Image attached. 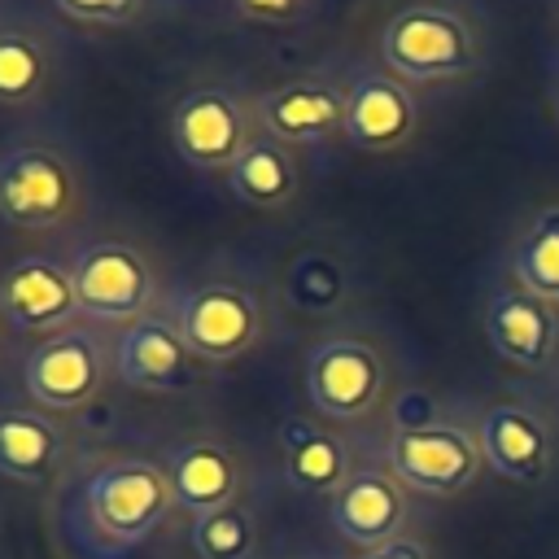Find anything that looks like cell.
Here are the masks:
<instances>
[{
  "instance_id": "obj_26",
  "label": "cell",
  "mask_w": 559,
  "mask_h": 559,
  "mask_svg": "<svg viewBox=\"0 0 559 559\" xmlns=\"http://www.w3.org/2000/svg\"><path fill=\"white\" fill-rule=\"evenodd\" d=\"M236 9L258 22H293L310 9V0H236Z\"/></svg>"
},
{
  "instance_id": "obj_17",
  "label": "cell",
  "mask_w": 559,
  "mask_h": 559,
  "mask_svg": "<svg viewBox=\"0 0 559 559\" xmlns=\"http://www.w3.org/2000/svg\"><path fill=\"white\" fill-rule=\"evenodd\" d=\"M480 459L515 485H537L550 467V432L546 424L524 406H489L480 419Z\"/></svg>"
},
{
  "instance_id": "obj_5",
  "label": "cell",
  "mask_w": 559,
  "mask_h": 559,
  "mask_svg": "<svg viewBox=\"0 0 559 559\" xmlns=\"http://www.w3.org/2000/svg\"><path fill=\"white\" fill-rule=\"evenodd\" d=\"M74 275V293H79V310L96 323H135L148 314L153 293H157V275L148 266V258L127 245V240H87L74 249L70 262Z\"/></svg>"
},
{
  "instance_id": "obj_22",
  "label": "cell",
  "mask_w": 559,
  "mask_h": 559,
  "mask_svg": "<svg viewBox=\"0 0 559 559\" xmlns=\"http://www.w3.org/2000/svg\"><path fill=\"white\" fill-rule=\"evenodd\" d=\"M515 275L528 293L559 301V205H546L515 245Z\"/></svg>"
},
{
  "instance_id": "obj_27",
  "label": "cell",
  "mask_w": 559,
  "mask_h": 559,
  "mask_svg": "<svg viewBox=\"0 0 559 559\" xmlns=\"http://www.w3.org/2000/svg\"><path fill=\"white\" fill-rule=\"evenodd\" d=\"M358 559H428V550L415 537H393V542H384L376 550H362Z\"/></svg>"
},
{
  "instance_id": "obj_19",
  "label": "cell",
  "mask_w": 559,
  "mask_h": 559,
  "mask_svg": "<svg viewBox=\"0 0 559 559\" xmlns=\"http://www.w3.org/2000/svg\"><path fill=\"white\" fill-rule=\"evenodd\" d=\"M280 454H284V480L301 493H336L349 480L345 441L314 419L288 415L280 424Z\"/></svg>"
},
{
  "instance_id": "obj_7",
  "label": "cell",
  "mask_w": 559,
  "mask_h": 559,
  "mask_svg": "<svg viewBox=\"0 0 559 559\" xmlns=\"http://www.w3.org/2000/svg\"><path fill=\"white\" fill-rule=\"evenodd\" d=\"M384 393V358L371 341L328 336L306 354V397L328 419H362Z\"/></svg>"
},
{
  "instance_id": "obj_23",
  "label": "cell",
  "mask_w": 559,
  "mask_h": 559,
  "mask_svg": "<svg viewBox=\"0 0 559 559\" xmlns=\"http://www.w3.org/2000/svg\"><path fill=\"white\" fill-rule=\"evenodd\" d=\"M188 542L197 559H253L258 555V520L245 502H231L210 515H192Z\"/></svg>"
},
{
  "instance_id": "obj_4",
  "label": "cell",
  "mask_w": 559,
  "mask_h": 559,
  "mask_svg": "<svg viewBox=\"0 0 559 559\" xmlns=\"http://www.w3.org/2000/svg\"><path fill=\"white\" fill-rule=\"evenodd\" d=\"M380 57L402 79H459L476 66V35L441 4H406L380 31Z\"/></svg>"
},
{
  "instance_id": "obj_12",
  "label": "cell",
  "mask_w": 559,
  "mask_h": 559,
  "mask_svg": "<svg viewBox=\"0 0 559 559\" xmlns=\"http://www.w3.org/2000/svg\"><path fill=\"white\" fill-rule=\"evenodd\" d=\"M332 528L358 546V550H376L393 537H402L406 524V485L393 472L380 467H358L349 472V480L332 493Z\"/></svg>"
},
{
  "instance_id": "obj_6",
  "label": "cell",
  "mask_w": 559,
  "mask_h": 559,
  "mask_svg": "<svg viewBox=\"0 0 559 559\" xmlns=\"http://www.w3.org/2000/svg\"><path fill=\"white\" fill-rule=\"evenodd\" d=\"M258 131L262 127L253 118V100H240L227 87H192L170 109V140L179 157L210 175H227Z\"/></svg>"
},
{
  "instance_id": "obj_3",
  "label": "cell",
  "mask_w": 559,
  "mask_h": 559,
  "mask_svg": "<svg viewBox=\"0 0 559 559\" xmlns=\"http://www.w3.org/2000/svg\"><path fill=\"white\" fill-rule=\"evenodd\" d=\"M170 323L201 362H231L262 336V301L240 280H201L170 306Z\"/></svg>"
},
{
  "instance_id": "obj_21",
  "label": "cell",
  "mask_w": 559,
  "mask_h": 559,
  "mask_svg": "<svg viewBox=\"0 0 559 559\" xmlns=\"http://www.w3.org/2000/svg\"><path fill=\"white\" fill-rule=\"evenodd\" d=\"M52 74L48 44L17 22H0V105L22 109L31 105Z\"/></svg>"
},
{
  "instance_id": "obj_28",
  "label": "cell",
  "mask_w": 559,
  "mask_h": 559,
  "mask_svg": "<svg viewBox=\"0 0 559 559\" xmlns=\"http://www.w3.org/2000/svg\"><path fill=\"white\" fill-rule=\"evenodd\" d=\"M555 109H559V105H555Z\"/></svg>"
},
{
  "instance_id": "obj_14",
  "label": "cell",
  "mask_w": 559,
  "mask_h": 559,
  "mask_svg": "<svg viewBox=\"0 0 559 559\" xmlns=\"http://www.w3.org/2000/svg\"><path fill=\"white\" fill-rule=\"evenodd\" d=\"M162 467H166L175 507L188 511V515H210V511H223V507L240 502L245 472H240L236 454L223 441H214V437L179 441L162 459Z\"/></svg>"
},
{
  "instance_id": "obj_13",
  "label": "cell",
  "mask_w": 559,
  "mask_h": 559,
  "mask_svg": "<svg viewBox=\"0 0 559 559\" xmlns=\"http://www.w3.org/2000/svg\"><path fill=\"white\" fill-rule=\"evenodd\" d=\"M253 118L280 144H319L345 131V92L323 79H288L253 96Z\"/></svg>"
},
{
  "instance_id": "obj_15",
  "label": "cell",
  "mask_w": 559,
  "mask_h": 559,
  "mask_svg": "<svg viewBox=\"0 0 559 559\" xmlns=\"http://www.w3.org/2000/svg\"><path fill=\"white\" fill-rule=\"evenodd\" d=\"M415 118H419L415 114V96L393 74L362 70L345 87V131L341 135L354 148H367V153L397 148V144L411 140Z\"/></svg>"
},
{
  "instance_id": "obj_20",
  "label": "cell",
  "mask_w": 559,
  "mask_h": 559,
  "mask_svg": "<svg viewBox=\"0 0 559 559\" xmlns=\"http://www.w3.org/2000/svg\"><path fill=\"white\" fill-rule=\"evenodd\" d=\"M227 188L249 210H280V205H288L293 192H297V162H293L288 144H280L275 135L258 131L253 144L227 170Z\"/></svg>"
},
{
  "instance_id": "obj_16",
  "label": "cell",
  "mask_w": 559,
  "mask_h": 559,
  "mask_svg": "<svg viewBox=\"0 0 559 559\" xmlns=\"http://www.w3.org/2000/svg\"><path fill=\"white\" fill-rule=\"evenodd\" d=\"M485 336L498 349V358L515 367H546L555 354L559 323L550 314V301L528 288H502L493 293L485 310Z\"/></svg>"
},
{
  "instance_id": "obj_18",
  "label": "cell",
  "mask_w": 559,
  "mask_h": 559,
  "mask_svg": "<svg viewBox=\"0 0 559 559\" xmlns=\"http://www.w3.org/2000/svg\"><path fill=\"white\" fill-rule=\"evenodd\" d=\"M66 437L31 406H0V476L17 485H48L61 472Z\"/></svg>"
},
{
  "instance_id": "obj_8",
  "label": "cell",
  "mask_w": 559,
  "mask_h": 559,
  "mask_svg": "<svg viewBox=\"0 0 559 559\" xmlns=\"http://www.w3.org/2000/svg\"><path fill=\"white\" fill-rule=\"evenodd\" d=\"M22 384L39 411H83L96 402L105 384V349L96 332L87 328H66L57 336H44L26 362H22Z\"/></svg>"
},
{
  "instance_id": "obj_2",
  "label": "cell",
  "mask_w": 559,
  "mask_h": 559,
  "mask_svg": "<svg viewBox=\"0 0 559 559\" xmlns=\"http://www.w3.org/2000/svg\"><path fill=\"white\" fill-rule=\"evenodd\" d=\"M83 214V175L52 144L0 153V218L17 231L66 227Z\"/></svg>"
},
{
  "instance_id": "obj_10",
  "label": "cell",
  "mask_w": 559,
  "mask_h": 559,
  "mask_svg": "<svg viewBox=\"0 0 559 559\" xmlns=\"http://www.w3.org/2000/svg\"><path fill=\"white\" fill-rule=\"evenodd\" d=\"M79 314L83 310H79L70 266L31 253V258H17L0 275V323L4 328L44 341V336H57V332L74 328Z\"/></svg>"
},
{
  "instance_id": "obj_25",
  "label": "cell",
  "mask_w": 559,
  "mask_h": 559,
  "mask_svg": "<svg viewBox=\"0 0 559 559\" xmlns=\"http://www.w3.org/2000/svg\"><path fill=\"white\" fill-rule=\"evenodd\" d=\"M66 17L92 22V26H127L144 13V0H52Z\"/></svg>"
},
{
  "instance_id": "obj_1",
  "label": "cell",
  "mask_w": 559,
  "mask_h": 559,
  "mask_svg": "<svg viewBox=\"0 0 559 559\" xmlns=\"http://www.w3.org/2000/svg\"><path fill=\"white\" fill-rule=\"evenodd\" d=\"M166 467L144 454L87 459L57 498V537L74 559H135L170 520Z\"/></svg>"
},
{
  "instance_id": "obj_9",
  "label": "cell",
  "mask_w": 559,
  "mask_h": 559,
  "mask_svg": "<svg viewBox=\"0 0 559 559\" xmlns=\"http://www.w3.org/2000/svg\"><path fill=\"white\" fill-rule=\"evenodd\" d=\"M480 441L454 424L397 428L389 437V472L419 493L450 498L480 476Z\"/></svg>"
},
{
  "instance_id": "obj_24",
  "label": "cell",
  "mask_w": 559,
  "mask_h": 559,
  "mask_svg": "<svg viewBox=\"0 0 559 559\" xmlns=\"http://www.w3.org/2000/svg\"><path fill=\"white\" fill-rule=\"evenodd\" d=\"M284 288H288V301H293L297 310L323 314V310L341 306V297H345V271H341L336 258H328V253L314 249V253H301V258L288 266Z\"/></svg>"
},
{
  "instance_id": "obj_11",
  "label": "cell",
  "mask_w": 559,
  "mask_h": 559,
  "mask_svg": "<svg viewBox=\"0 0 559 559\" xmlns=\"http://www.w3.org/2000/svg\"><path fill=\"white\" fill-rule=\"evenodd\" d=\"M197 354L179 336V328L166 314H144L127 323L114 341V371L122 384L144 393H175L188 389L197 376Z\"/></svg>"
}]
</instances>
